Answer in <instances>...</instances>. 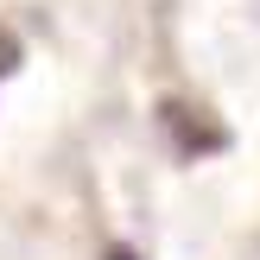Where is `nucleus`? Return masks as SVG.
<instances>
[{
	"label": "nucleus",
	"mask_w": 260,
	"mask_h": 260,
	"mask_svg": "<svg viewBox=\"0 0 260 260\" xmlns=\"http://www.w3.org/2000/svg\"><path fill=\"white\" fill-rule=\"evenodd\" d=\"M108 260H140V254H127V248H114V254H108Z\"/></svg>",
	"instance_id": "nucleus-1"
}]
</instances>
